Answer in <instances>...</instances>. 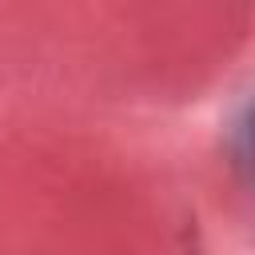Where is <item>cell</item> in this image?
<instances>
[{"label":"cell","instance_id":"1","mask_svg":"<svg viewBox=\"0 0 255 255\" xmlns=\"http://www.w3.org/2000/svg\"><path fill=\"white\" fill-rule=\"evenodd\" d=\"M239 151H243V163H247V171H251V179H255V108H251V112H247V120H243Z\"/></svg>","mask_w":255,"mask_h":255}]
</instances>
